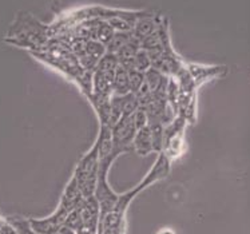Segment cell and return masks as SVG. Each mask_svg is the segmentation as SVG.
Masks as SVG:
<instances>
[{
    "instance_id": "1",
    "label": "cell",
    "mask_w": 250,
    "mask_h": 234,
    "mask_svg": "<svg viewBox=\"0 0 250 234\" xmlns=\"http://www.w3.org/2000/svg\"><path fill=\"white\" fill-rule=\"evenodd\" d=\"M50 31V26L38 21L35 16L28 12L21 11L11 24L5 36V42L35 51V48H41L48 42V38L51 35Z\"/></svg>"
},
{
    "instance_id": "2",
    "label": "cell",
    "mask_w": 250,
    "mask_h": 234,
    "mask_svg": "<svg viewBox=\"0 0 250 234\" xmlns=\"http://www.w3.org/2000/svg\"><path fill=\"white\" fill-rule=\"evenodd\" d=\"M98 146L94 143L91 150L82 157L77 165V169L74 171V178L77 179L78 185L81 188L83 198L92 197L97 188V175H98Z\"/></svg>"
},
{
    "instance_id": "3",
    "label": "cell",
    "mask_w": 250,
    "mask_h": 234,
    "mask_svg": "<svg viewBox=\"0 0 250 234\" xmlns=\"http://www.w3.org/2000/svg\"><path fill=\"white\" fill-rule=\"evenodd\" d=\"M186 121L184 118L175 117L171 122L164 128V146L162 153L173 161L181 157L185 151V126Z\"/></svg>"
},
{
    "instance_id": "4",
    "label": "cell",
    "mask_w": 250,
    "mask_h": 234,
    "mask_svg": "<svg viewBox=\"0 0 250 234\" xmlns=\"http://www.w3.org/2000/svg\"><path fill=\"white\" fill-rule=\"evenodd\" d=\"M135 126L133 122V115L122 117L111 128L112 155L118 158L121 154L128 153L133 150V139L135 135Z\"/></svg>"
},
{
    "instance_id": "5",
    "label": "cell",
    "mask_w": 250,
    "mask_h": 234,
    "mask_svg": "<svg viewBox=\"0 0 250 234\" xmlns=\"http://www.w3.org/2000/svg\"><path fill=\"white\" fill-rule=\"evenodd\" d=\"M67 214H68V212L66 209H63L59 205L51 215L41 219L30 218L28 224H30L31 230L35 234H55L64 225Z\"/></svg>"
},
{
    "instance_id": "6",
    "label": "cell",
    "mask_w": 250,
    "mask_h": 234,
    "mask_svg": "<svg viewBox=\"0 0 250 234\" xmlns=\"http://www.w3.org/2000/svg\"><path fill=\"white\" fill-rule=\"evenodd\" d=\"M170 166H171V161L168 159L164 153H159V157L157 159V162L154 163L151 170L148 171L147 175L142 179V182L139 183L135 189V191L137 193H141L143 189L148 188V186H151L153 183H155L159 179H164L167 177L168 174H170Z\"/></svg>"
},
{
    "instance_id": "7",
    "label": "cell",
    "mask_w": 250,
    "mask_h": 234,
    "mask_svg": "<svg viewBox=\"0 0 250 234\" xmlns=\"http://www.w3.org/2000/svg\"><path fill=\"white\" fill-rule=\"evenodd\" d=\"M188 71L194 82V86H201L204 82H208L214 78L224 77L226 74L225 66H197V64H188Z\"/></svg>"
},
{
    "instance_id": "8",
    "label": "cell",
    "mask_w": 250,
    "mask_h": 234,
    "mask_svg": "<svg viewBox=\"0 0 250 234\" xmlns=\"http://www.w3.org/2000/svg\"><path fill=\"white\" fill-rule=\"evenodd\" d=\"M82 201L83 197L82 193H81V188L78 185L77 179L71 177L70 182L67 183V186L64 188V191L62 194L61 204L59 205L70 213L71 210L78 209V206L82 204Z\"/></svg>"
},
{
    "instance_id": "9",
    "label": "cell",
    "mask_w": 250,
    "mask_h": 234,
    "mask_svg": "<svg viewBox=\"0 0 250 234\" xmlns=\"http://www.w3.org/2000/svg\"><path fill=\"white\" fill-rule=\"evenodd\" d=\"M157 27H158V21L154 18L153 14L147 12L146 15H143L142 18H139L138 21H135L133 27L134 38L141 42L145 38L154 34L157 31Z\"/></svg>"
},
{
    "instance_id": "10",
    "label": "cell",
    "mask_w": 250,
    "mask_h": 234,
    "mask_svg": "<svg viewBox=\"0 0 250 234\" xmlns=\"http://www.w3.org/2000/svg\"><path fill=\"white\" fill-rule=\"evenodd\" d=\"M133 150H135L137 154L142 155V157L153 153V143H151V135H150L148 126L137 130L133 139Z\"/></svg>"
},
{
    "instance_id": "11",
    "label": "cell",
    "mask_w": 250,
    "mask_h": 234,
    "mask_svg": "<svg viewBox=\"0 0 250 234\" xmlns=\"http://www.w3.org/2000/svg\"><path fill=\"white\" fill-rule=\"evenodd\" d=\"M130 92V83H128V72L122 68L117 67L115 74H114V81H112V95H126Z\"/></svg>"
},
{
    "instance_id": "12",
    "label": "cell",
    "mask_w": 250,
    "mask_h": 234,
    "mask_svg": "<svg viewBox=\"0 0 250 234\" xmlns=\"http://www.w3.org/2000/svg\"><path fill=\"white\" fill-rule=\"evenodd\" d=\"M131 38H133V32H115L110 43L106 46V52L111 55H117L119 50L126 46Z\"/></svg>"
},
{
    "instance_id": "13",
    "label": "cell",
    "mask_w": 250,
    "mask_h": 234,
    "mask_svg": "<svg viewBox=\"0 0 250 234\" xmlns=\"http://www.w3.org/2000/svg\"><path fill=\"white\" fill-rule=\"evenodd\" d=\"M115 34V31L112 30L111 26L108 24L106 21H101L97 27V35H95V41L102 43L103 46L106 47L112 39V36Z\"/></svg>"
},
{
    "instance_id": "14",
    "label": "cell",
    "mask_w": 250,
    "mask_h": 234,
    "mask_svg": "<svg viewBox=\"0 0 250 234\" xmlns=\"http://www.w3.org/2000/svg\"><path fill=\"white\" fill-rule=\"evenodd\" d=\"M121 98V108H122V117H130L134 112L138 110V101L137 97L128 92L126 95H122Z\"/></svg>"
},
{
    "instance_id": "15",
    "label": "cell",
    "mask_w": 250,
    "mask_h": 234,
    "mask_svg": "<svg viewBox=\"0 0 250 234\" xmlns=\"http://www.w3.org/2000/svg\"><path fill=\"white\" fill-rule=\"evenodd\" d=\"M106 54V47L102 43L97 41H87L86 42V55L90 56L92 61L98 63L99 59Z\"/></svg>"
},
{
    "instance_id": "16",
    "label": "cell",
    "mask_w": 250,
    "mask_h": 234,
    "mask_svg": "<svg viewBox=\"0 0 250 234\" xmlns=\"http://www.w3.org/2000/svg\"><path fill=\"white\" fill-rule=\"evenodd\" d=\"M151 67V61H150V56L145 50L139 48L135 56H134V70L139 72H146Z\"/></svg>"
},
{
    "instance_id": "17",
    "label": "cell",
    "mask_w": 250,
    "mask_h": 234,
    "mask_svg": "<svg viewBox=\"0 0 250 234\" xmlns=\"http://www.w3.org/2000/svg\"><path fill=\"white\" fill-rule=\"evenodd\" d=\"M128 72V83H130V92L131 94H137L139 91V88L142 87V85L145 83V77H143L142 72L135 71V70H131Z\"/></svg>"
},
{
    "instance_id": "18",
    "label": "cell",
    "mask_w": 250,
    "mask_h": 234,
    "mask_svg": "<svg viewBox=\"0 0 250 234\" xmlns=\"http://www.w3.org/2000/svg\"><path fill=\"white\" fill-rule=\"evenodd\" d=\"M64 226H67L68 229L74 230L77 233L79 228L82 226V219H81V214L78 212V209L71 210L70 213L67 214L66 219H64Z\"/></svg>"
},
{
    "instance_id": "19",
    "label": "cell",
    "mask_w": 250,
    "mask_h": 234,
    "mask_svg": "<svg viewBox=\"0 0 250 234\" xmlns=\"http://www.w3.org/2000/svg\"><path fill=\"white\" fill-rule=\"evenodd\" d=\"M133 122L134 126H135V130H139V128L147 126V114L143 111V110H141V108H138L133 114Z\"/></svg>"
},
{
    "instance_id": "20",
    "label": "cell",
    "mask_w": 250,
    "mask_h": 234,
    "mask_svg": "<svg viewBox=\"0 0 250 234\" xmlns=\"http://www.w3.org/2000/svg\"><path fill=\"white\" fill-rule=\"evenodd\" d=\"M55 234H59V233H55Z\"/></svg>"
}]
</instances>
